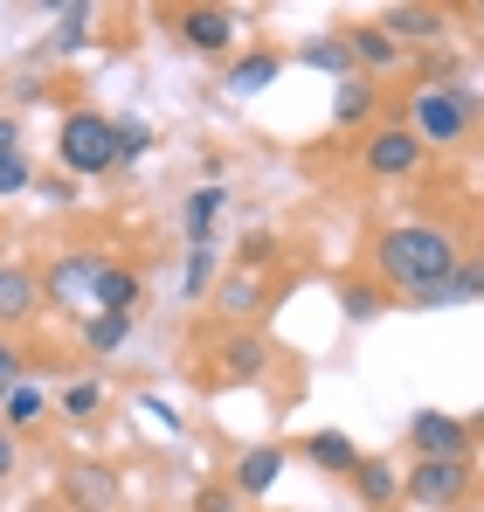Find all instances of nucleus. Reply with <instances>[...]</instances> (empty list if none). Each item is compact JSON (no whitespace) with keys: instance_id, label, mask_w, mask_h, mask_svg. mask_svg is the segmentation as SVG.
Here are the masks:
<instances>
[{"instance_id":"1","label":"nucleus","mask_w":484,"mask_h":512,"mask_svg":"<svg viewBox=\"0 0 484 512\" xmlns=\"http://www.w3.org/2000/svg\"><path fill=\"white\" fill-rule=\"evenodd\" d=\"M457 256H464V243H457L443 222H395V229L374 236V270H381V284L402 291V298H429L436 284H450Z\"/></svg>"},{"instance_id":"2","label":"nucleus","mask_w":484,"mask_h":512,"mask_svg":"<svg viewBox=\"0 0 484 512\" xmlns=\"http://www.w3.org/2000/svg\"><path fill=\"white\" fill-rule=\"evenodd\" d=\"M471 118H478V97L464 84H422L408 97V132L422 146H464L471 139Z\"/></svg>"},{"instance_id":"3","label":"nucleus","mask_w":484,"mask_h":512,"mask_svg":"<svg viewBox=\"0 0 484 512\" xmlns=\"http://www.w3.org/2000/svg\"><path fill=\"white\" fill-rule=\"evenodd\" d=\"M56 160L77 173V180H97V173L118 167V132L104 111H70L63 132H56Z\"/></svg>"},{"instance_id":"4","label":"nucleus","mask_w":484,"mask_h":512,"mask_svg":"<svg viewBox=\"0 0 484 512\" xmlns=\"http://www.w3.org/2000/svg\"><path fill=\"white\" fill-rule=\"evenodd\" d=\"M471 457H415L402 471V499L415 512H450V506H464L471 499Z\"/></svg>"},{"instance_id":"5","label":"nucleus","mask_w":484,"mask_h":512,"mask_svg":"<svg viewBox=\"0 0 484 512\" xmlns=\"http://www.w3.org/2000/svg\"><path fill=\"white\" fill-rule=\"evenodd\" d=\"M422 160H429V146L408 125H374L360 139V167L374 173V180H408V173H422Z\"/></svg>"},{"instance_id":"6","label":"nucleus","mask_w":484,"mask_h":512,"mask_svg":"<svg viewBox=\"0 0 484 512\" xmlns=\"http://www.w3.org/2000/svg\"><path fill=\"white\" fill-rule=\"evenodd\" d=\"M97 270H104V256H97V250H63L49 270H42V305H56V312H83L90 291H97Z\"/></svg>"},{"instance_id":"7","label":"nucleus","mask_w":484,"mask_h":512,"mask_svg":"<svg viewBox=\"0 0 484 512\" xmlns=\"http://www.w3.org/2000/svg\"><path fill=\"white\" fill-rule=\"evenodd\" d=\"M408 450L415 457H471V423L443 416V409H422V416H408Z\"/></svg>"},{"instance_id":"8","label":"nucleus","mask_w":484,"mask_h":512,"mask_svg":"<svg viewBox=\"0 0 484 512\" xmlns=\"http://www.w3.org/2000/svg\"><path fill=\"white\" fill-rule=\"evenodd\" d=\"M173 35H180L187 49H201V56H222V49L236 42V14H229V7H180V14H173Z\"/></svg>"},{"instance_id":"9","label":"nucleus","mask_w":484,"mask_h":512,"mask_svg":"<svg viewBox=\"0 0 484 512\" xmlns=\"http://www.w3.org/2000/svg\"><path fill=\"white\" fill-rule=\"evenodd\" d=\"M35 312H42V270L0 256V333L21 326V319H35Z\"/></svg>"},{"instance_id":"10","label":"nucleus","mask_w":484,"mask_h":512,"mask_svg":"<svg viewBox=\"0 0 484 512\" xmlns=\"http://www.w3.org/2000/svg\"><path fill=\"white\" fill-rule=\"evenodd\" d=\"M63 499L77 512H111L118 506V471H104V464H70V471H63Z\"/></svg>"},{"instance_id":"11","label":"nucleus","mask_w":484,"mask_h":512,"mask_svg":"<svg viewBox=\"0 0 484 512\" xmlns=\"http://www.w3.org/2000/svg\"><path fill=\"white\" fill-rule=\"evenodd\" d=\"M277 478H284V443H256V450H242L236 471H229L236 499H263V492H270Z\"/></svg>"},{"instance_id":"12","label":"nucleus","mask_w":484,"mask_h":512,"mask_svg":"<svg viewBox=\"0 0 484 512\" xmlns=\"http://www.w3.org/2000/svg\"><path fill=\"white\" fill-rule=\"evenodd\" d=\"M139 298H146V284H139V270H125V263H104V270H97V291H90V305H97V312H118V319H139Z\"/></svg>"},{"instance_id":"13","label":"nucleus","mask_w":484,"mask_h":512,"mask_svg":"<svg viewBox=\"0 0 484 512\" xmlns=\"http://www.w3.org/2000/svg\"><path fill=\"white\" fill-rule=\"evenodd\" d=\"M484 298V250H464L457 256V270H450V284H436L429 298H415L422 312H443V305H471Z\"/></svg>"},{"instance_id":"14","label":"nucleus","mask_w":484,"mask_h":512,"mask_svg":"<svg viewBox=\"0 0 484 512\" xmlns=\"http://www.w3.org/2000/svg\"><path fill=\"white\" fill-rule=\"evenodd\" d=\"M353 492L367 499L374 512H395L402 506V471L388 464V457H360V471H353Z\"/></svg>"},{"instance_id":"15","label":"nucleus","mask_w":484,"mask_h":512,"mask_svg":"<svg viewBox=\"0 0 484 512\" xmlns=\"http://www.w3.org/2000/svg\"><path fill=\"white\" fill-rule=\"evenodd\" d=\"M381 28L408 49V42H436V35L450 28V14H443V7H388V14H381Z\"/></svg>"},{"instance_id":"16","label":"nucleus","mask_w":484,"mask_h":512,"mask_svg":"<svg viewBox=\"0 0 484 512\" xmlns=\"http://www.w3.org/2000/svg\"><path fill=\"white\" fill-rule=\"evenodd\" d=\"M215 312H222V319H256V312H263V284H256L249 270L215 277Z\"/></svg>"},{"instance_id":"17","label":"nucleus","mask_w":484,"mask_h":512,"mask_svg":"<svg viewBox=\"0 0 484 512\" xmlns=\"http://www.w3.org/2000/svg\"><path fill=\"white\" fill-rule=\"evenodd\" d=\"M305 457L332 471V478H353L360 471V450H353V436H339V429H319V436H305Z\"/></svg>"},{"instance_id":"18","label":"nucleus","mask_w":484,"mask_h":512,"mask_svg":"<svg viewBox=\"0 0 484 512\" xmlns=\"http://www.w3.org/2000/svg\"><path fill=\"white\" fill-rule=\"evenodd\" d=\"M277 77H284V56H277V49H249L236 70H229V90H236V97H256V90H270Z\"/></svg>"},{"instance_id":"19","label":"nucleus","mask_w":484,"mask_h":512,"mask_svg":"<svg viewBox=\"0 0 484 512\" xmlns=\"http://www.w3.org/2000/svg\"><path fill=\"white\" fill-rule=\"evenodd\" d=\"M346 42H353V63H367V70H395L402 63V42L374 21V28H346Z\"/></svg>"},{"instance_id":"20","label":"nucleus","mask_w":484,"mask_h":512,"mask_svg":"<svg viewBox=\"0 0 484 512\" xmlns=\"http://www.w3.org/2000/svg\"><path fill=\"white\" fill-rule=\"evenodd\" d=\"M222 208H229V187H222V180L194 187V194H187V215H180V222H187V243H208V229H215Z\"/></svg>"},{"instance_id":"21","label":"nucleus","mask_w":484,"mask_h":512,"mask_svg":"<svg viewBox=\"0 0 484 512\" xmlns=\"http://www.w3.org/2000/svg\"><path fill=\"white\" fill-rule=\"evenodd\" d=\"M42 409H49V402H42L35 381H14V388L0 395V423H7V429H35V423H42Z\"/></svg>"},{"instance_id":"22","label":"nucleus","mask_w":484,"mask_h":512,"mask_svg":"<svg viewBox=\"0 0 484 512\" xmlns=\"http://www.w3.org/2000/svg\"><path fill=\"white\" fill-rule=\"evenodd\" d=\"M298 63L332 70V77L346 84V77H353V42H346V35H319V42H305V49H298Z\"/></svg>"},{"instance_id":"23","label":"nucleus","mask_w":484,"mask_h":512,"mask_svg":"<svg viewBox=\"0 0 484 512\" xmlns=\"http://www.w3.org/2000/svg\"><path fill=\"white\" fill-rule=\"evenodd\" d=\"M263 360H270V346L256 340V333L222 340V374H236V381H256V374H263Z\"/></svg>"},{"instance_id":"24","label":"nucleus","mask_w":484,"mask_h":512,"mask_svg":"<svg viewBox=\"0 0 484 512\" xmlns=\"http://www.w3.org/2000/svg\"><path fill=\"white\" fill-rule=\"evenodd\" d=\"M180 298H215V243H194L180 270Z\"/></svg>"},{"instance_id":"25","label":"nucleus","mask_w":484,"mask_h":512,"mask_svg":"<svg viewBox=\"0 0 484 512\" xmlns=\"http://www.w3.org/2000/svg\"><path fill=\"white\" fill-rule=\"evenodd\" d=\"M367 111H374V84H367V77H360V70H353V77H346V84L332 90V118H339V125H360V118H367Z\"/></svg>"},{"instance_id":"26","label":"nucleus","mask_w":484,"mask_h":512,"mask_svg":"<svg viewBox=\"0 0 484 512\" xmlns=\"http://www.w3.org/2000/svg\"><path fill=\"white\" fill-rule=\"evenodd\" d=\"M111 132H118V160H146L153 153V125L146 118H111Z\"/></svg>"},{"instance_id":"27","label":"nucleus","mask_w":484,"mask_h":512,"mask_svg":"<svg viewBox=\"0 0 484 512\" xmlns=\"http://www.w3.org/2000/svg\"><path fill=\"white\" fill-rule=\"evenodd\" d=\"M125 333H132V319H118V312H97V319L83 326L90 353H111V346H125Z\"/></svg>"},{"instance_id":"28","label":"nucleus","mask_w":484,"mask_h":512,"mask_svg":"<svg viewBox=\"0 0 484 512\" xmlns=\"http://www.w3.org/2000/svg\"><path fill=\"white\" fill-rule=\"evenodd\" d=\"M339 305H346V319H374V312L388 305V284H346Z\"/></svg>"},{"instance_id":"29","label":"nucleus","mask_w":484,"mask_h":512,"mask_svg":"<svg viewBox=\"0 0 484 512\" xmlns=\"http://www.w3.org/2000/svg\"><path fill=\"white\" fill-rule=\"evenodd\" d=\"M28 187H35V160H28V153H7V160H0V201L28 194Z\"/></svg>"},{"instance_id":"30","label":"nucleus","mask_w":484,"mask_h":512,"mask_svg":"<svg viewBox=\"0 0 484 512\" xmlns=\"http://www.w3.org/2000/svg\"><path fill=\"white\" fill-rule=\"evenodd\" d=\"M97 409H104V388H97V381H70V388H63V416H97Z\"/></svg>"},{"instance_id":"31","label":"nucleus","mask_w":484,"mask_h":512,"mask_svg":"<svg viewBox=\"0 0 484 512\" xmlns=\"http://www.w3.org/2000/svg\"><path fill=\"white\" fill-rule=\"evenodd\" d=\"M90 21H97V7H63V35H56V49H83Z\"/></svg>"},{"instance_id":"32","label":"nucleus","mask_w":484,"mask_h":512,"mask_svg":"<svg viewBox=\"0 0 484 512\" xmlns=\"http://www.w3.org/2000/svg\"><path fill=\"white\" fill-rule=\"evenodd\" d=\"M194 512H242L236 485H201V492H194Z\"/></svg>"},{"instance_id":"33","label":"nucleus","mask_w":484,"mask_h":512,"mask_svg":"<svg viewBox=\"0 0 484 512\" xmlns=\"http://www.w3.org/2000/svg\"><path fill=\"white\" fill-rule=\"evenodd\" d=\"M270 256H277V243H270V236H242V270H263Z\"/></svg>"},{"instance_id":"34","label":"nucleus","mask_w":484,"mask_h":512,"mask_svg":"<svg viewBox=\"0 0 484 512\" xmlns=\"http://www.w3.org/2000/svg\"><path fill=\"white\" fill-rule=\"evenodd\" d=\"M7 153H21V118H14V111H0V160H7Z\"/></svg>"},{"instance_id":"35","label":"nucleus","mask_w":484,"mask_h":512,"mask_svg":"<svg viewBox=\"0 0 484 512\" xmlns=\"http://www.w3.org/2000/svg\"><path fill=\"white\" fill-rule=\"evenodd\" d=\"M14 381H21V353H14V346L0 340V395H7V388H14Z\"/></svg>"},{"instance_id":"36","label":"nucleus","mask_w":484,"mask_h":512,"mask_svg":"<svg viewBox=\"0 0 484 512\" xmlns=\"http://www.w3.org/2000/svg\"><path fill=\"white\" fill-rule=\"evenodd\" d=\"M7 478H14V429L0 423V485H7Z\"/></svg>"},{"instance_id":"37","label":"nucleus","mask_w":484,"mask_h":512,"mask_svg":"<svg viewBox=\"0 0 484 512\" xmlns=\"http://www.w3.org/2000/svg\"><path fill=\"white\" fill-rule=\"evenodd\" d=\"M395 512H415V506H395Z\"/></svg>"}]
</instances>
